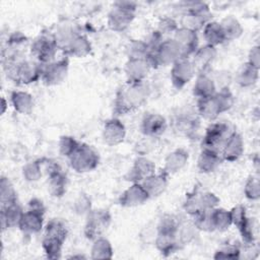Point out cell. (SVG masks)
I'll use <instances>...</instances> for the list:
<instances>
[{
    "label": "cell",
    "mask_w": 260,
    "mask_h": 260,
    "mask_svg": "<svg viewBox=\"0 0 260 260\" xmlns=\"http://www.w3.org/2000/svg\"><path fill=\"white\" fill-rule=\"evenodd\" d=\"M216 92V86L213 79L205 72L199 73L193 86V93L198 100L206 99Z\"/></svg>",
    "instance_id": "29"
},
{
    "label": "cell",
    "mask_w": 260,
    "mask_h": 260,
    "mask_svg": "<svg viewBox=\"0 0 260 260\" xmlns=\"http://www.w3.org/2000/svg\"><path fill=\"white\" fill-rule=\"evenodd\" d=\"M150 65L146 59H129L126 63L125 72L129 82H141L147 76Z\"/></svg>",
    "instance_id": "24"
},
{
    "label": "cell",
    "mask_w": 260,
    "mask_h": 260,
    "mask_svg": "<svg viewBox=\"0 0 260 260\" xmlns=\"http://www.w3.org/2000/svg\"><path fill=\"white\" fill-rule=\"evenodd\" d=\"M149 198L141 183H133L120 196L119 202L125 207H134L141 205Z\"/></svg>",
    "instance_id": "18"
},
{
    "label": "cell",
    "mask_w": 260,
    "mask_h": 260,
    "mask_svg": "<svg viewBox=\"0 0 260 260\" xmlns=\"http://www.w3.org/2000/svg\"><path fill=\"white\" fill-rule=\"evenodd\" d=\"M248 63L252 65L253 67L259 69L260 67V52H259V47L255 46L250 50L249 57H248Z\"/></svg>",
    "instance_id": "48"
},
{
    "label": "cell",
    "mask_w": 260,
    "mask_h": 260,
    "mask_svg": "<svg viewBox=\"0 0 260 260\" xmlns=\"http://www.w3.org/2000/svg\"><path fill=\"white\" fill-rule=\"evenodd\" d=\"M149 87L144 82H129L122 86L115 99L114 112L118 115H126L139 109L147 100Z\"/></svg>",
    "instance_id": "1"
},
{
    "label": "cell",
    "mask_w": 260,
    "mask_h": 260,
    "mask_svg": "<svg viewBox=\"0 0 260 260\" xmlns=\"http://www.w3.org/2000/svg\"><path fill=\"white\" fill-rule=\"evenodd\" d=\"M180 58H183V53L178 43L174 39H167L150 50L145 59L150 67H157L173 65Z\"/></svg>",
    "instance_id": "4"
},
{
    "label": "cell",
    "mask_w": 260,
    "mask_h": 260,
    "mask_svg": "<svg viewBox=\"0 0 260 260\" xmlns=\"http://www.w3.org/2000/svg\"><path fill=\"white\" fill-rule=\"evenodd\" d=\"M155 166L154 164L146 157H138L131 170L127 174L129 181L133 183H141L147 177L154 174Z\"/></svg>",
    "instance_id": "22"
},
{
    "label": "cell",
    "mask_w": 260,
    "mask_h": 260,
    "mask_svg": "<svg viewBox=\"0 0 260 260\" xmlns=\"http://www.w3.org/2000/svg\"><path fill=\"white\" fill-rule=\"evenodd\" d=\"M16 193L13 186L10 184L9 180L2 178L1 180V206L8 205L10 203L16 202Z\"/></svg>",
    "instance_id": "40"
},
{
    "label": "cell",
    "mask_w": 260,
    "mask_h": 260,
    "mask_svg": "<svg viewBox=\"0 0 260 260\" xmlns=\"http://www.w3.org/2000/svg\"><path fill=\"white\" fill-rule=\"evenodd\" d=\"M240 249L237 246L234 245H228L222 247L221 249H219L215 255L214 258L215 259H238L240 258Z\"/></svg>",
    "instance_id": "45"
},
{
    "label": "cell",
    "mask_w": 260,
    "mask_h": 260,
    "mask_svg": "<svg viewBox=\"0 0 260 260\" xmlns=\"http://www.w3.org/2000/svg\"><path fill=\"white\" fill-rule=\"evenodd\" d=\"M67 233L65 223L58 218H53L47 223L43 238V248L48 258L58 259L61 257Z\"/></svg>",
    "instance_id": "3"
},
{
    "label": "cell",
    "mask_w": 260,
    "mask_h": 260,
    "mask_svg": "<svg viewBox=\"0 0 260 260\" xmlns=\"http://www.w3.org/2000/svg\"><path fill=\"white\" fill-rule=\"evenodd\" d=\"M211 222L214 231L223 232L226 231L232 224V217L230 211L223 208H213L210 211Z\"/></svg>",
    "instance_id": "35"
},
{
    "label": "cell",
    "mask_w": 260,
    "mask_h": 260,
    "mask_svg": "<svg viewBox=\"0 0 260 260\" xmlns=\"http://www.w3.org/2000/svg\"><path fill=\"white\" fill-rule=\"evenodd\" d=\"M45 207L41 200L32 199L28 203V209L23 212L18 228L23 234L31 235L39 233L44 223Z\"/></svg>",
    "instance_id": "7"
},
{
    "label": "cell",
    "mask_w": 260,
    "mask_h": 260,
    "mask_svg": "<svg viewBox=\"0 0 260 260\" xmlns=\"http://www.w3.org/2000/svg\"><path fill=\"white\" fill-rule=\"evenodd\" d=\"M212 210V209H211ZM211 210H202L198 214H196L194 217V226L197 230L204 231V232H212L213 226L211 222V216L210 211Z\"/></svg>",
    "instance_id": "41"
},
{
    "label": "cell",
    "mask_w": 260,
    "mask_h": 260,
    "mask_svg": "<svg viewBox=\"0 0 260 260\" xmlns=\"http://www.w3.org/2000/svg\"><path fill=\"white\" fill-rule=\"evenodd\" d=\"M58 48L54 35H41L34 40L30 52L41 65H45L53 62Z\"/></svg>",
    "instance_id": "9"
},
{
    "label": "cell",
    "mask_w": 260,
    "mask_h": 260,
    "mask_svg": "<svg viewBox=\"0 0 260 260\" xmlns=\"http://www.w3.org/2000/svg\"><path fill=\"white\" fill-rule=\"evenodd\" d=\"M195 69L189 58H180L172 65L171 80L173 85L181 89L184 87L194 76Z\"/></svg>",
    "instance_id": "12"
},
{
    "label": "cell",
    "mask_w": 260,
    "mask_h": 260,
    "mask_svg": "<svg viewBox=\"0 0 260 260\" xmlns=\"http://www.w3.org/2000/svg\"><path fill=\"white\" fill-rule=\"evenodd\" d=\"M148 52V45L143 41H133L128 47L129 59H145Z\"/></svg>",
    "instance_id": "39"
},
{
    "label": "cell",
    "mask_w": 260,
    "mask_h": 260,
    "mask_svg": "<svg viewBox=\"0 0 260 260\" xmlns=\"http://www.w3.org/2000/svg\"><path fill=\"white\" fill-rule=\"evenodd\" d=\"M2 106H3V107H2V108H3V109H2V113H4V111H5V99H4V98L2 99Z\"/></svg>",
    "instance_id": "49"
},
{
    "label": "cell",
    "mask_w": 260,
    "mask_h": 260,
    "mask_svg": "<svg viewBox=\"0 0 260 260\" xmlns=\"http://www.w3.org/2000/svg\"><path fill=\"white\" fill-rule=\"evenodd\" d=\"M90 43L88 42L87 38L82 35L75 36L69 45L66 47V52L74 57H84L90 52Z\"/></svg>",
    "instance_id": "32"
},
{
    "label": "cell",
    "mask_w": 260,
    "mask_h": 260,
    "mask_svg": "<svg viewBox=\"0 0 260 260\" xmlns=\"http://www.w3.org/2000/svg\"><path fill=\"white\" fill-rule=\"evenodd\" d=\"M232 224H235L243 240L247 244H253L254 242V230H253V221L251 218L247 216L246 208L243 205L235 206L231 211Z\"/></svg>",
    "instance_id": "13"
},
{
    "label": "cell",
    "mask_w": 260,
    "mask_h": 260,
    "mask_svg": "<svg viewBox=\"0 0 260 260\" xmlns=\"http://www.w3.org/2000/svg\"><path fill=\"white\" fill-rule=\"evenodd\" d=\"M11 103L20 114H29L34 107L32 96L24 91H14L11 94Z\"/></svg>",
    "instance_id": "34"
},
{
    "label": "cell",
    "mask_w": 260,
    "mask_h": 260,
    "mask_svg": "<svg viewBox=\"0 0 260 260\" xmlns=\"http://www.w3.org/2000/svg\"><path fill=\"white\" fill-rule=\"evenodd\" d=\"M80 143L75 140L73 137L71 136H63L60 140L59 143V149H60V153L63 156H67L69 157L78 147Z\"/></svg>",
    "instance_id": "43"
},
{
    "label": "cell",
    "mask_w": 260,
    "mask_h": 260,
    "mask_svg": "<svg viewBox=\"0 0 260 260\" xmlns=\"http://www.w3.org/2000/svg\"><path fill=\"white\" fill-rule=\"evenodd\" d=\"M216 56V48L205 45L203 47H200L196 50V52L192 55V64L194 66L195 72L197 71L199 73H204L207 68L211 65L214 58Z\"/></svg>",
    "instance_id": "20"
},
{
    "label": "cell",
    "mask_w": 260,
    "mask_h": 260,
    "mask_svg": "<svg viewBox=\"0 0 260 260\" xmlns=\"http://www.w3.org/2000/svg\"><path fill=\"white\" fill-rule=\"evenodd\" d=\"M230 127L226 123L223 122H213L211 123L204 133L202 139L203 148H208L212 150H217L220 152L224 142L229 138Z\"/></svg>",
    "instance_id": "11"
},
{
    "label": "cell",
    "mask_w": 260,
    "mask_h": 260,
    "mask_svg": "<svg viewBox=\"0 0 260 260\" xmlns=\"http://www.w3.org/2000/svg\"><path fill=\"white\" fill-rule=\"evenodd\" d=\"M203 38L206 42V45L215 47L226 42L223 29L219 22L209 20L203 26Z\"/></svg>",
    "instance_id": "30"
},
{
    "label": "cell",
    "mask_w": 260,
    "mask_h": 260,
    "mask_svg": "<svg viewBox=\"0 0 260 260\" xmlns=\"http://www.w3.org/2000/svg\"><path fill=\"white\" fill-rule=\"evenodd\" d=\"M48 172V190L55 197H61L66 192V176L62 173L60 166L53 161H48L46 168Z\"/></svg>",
    "instance_id": "15"
},
{
    "label": "cell",
    "mask_w": 260,
    "mask_h": 260,
    "mask_svg": "<svg viewBox=\"0 0 260 260\" xmlns=\"http://www.w3.org/2000/svg\"><path fill=\"white\" fill-rule=\"evenodd\" d=\"M68 158L71 168L78 173H86L94 170L100 161L99 153L90 145L85 143H80Z\"/></svg>",
    "instance_id": "8"
},
{
    "label": "cell",
    "mask_w": 260,
    "mask_h": 260,
    "mask_svg": "<svg viewBox=\"0 0 260 260\" xmlns=\"http://www.w3.org/2000/svg\"><path fill=\"white\" fill-rule=\"evenodd\" d=\"M168 173L161 172L159 174H152L141 182L146 193L150 197L159 196L168 186Z\"/></svg>",
    "instance_id": "25"
},
{
    "label": "cell",
    "mask_w": 260,
    "mask_h": 260,
    "mask_svg": "<svg viewBox=\"0 0 260 260\" xmlns=\"http://www.w3.org/2000/svg\"><path fill=\"white\" fill-rule=\"evenodd\" d=\"M21 206L16 202L10 203L5 206H1V225L2 229L18 226L21 216L23 214Z\"/></svg>",
    "instance_id": "28"
},
{
    "label": "cell",
    "mask_w": 260,
    "mask_h": 260,
    "mask_svg": "<svg viewBox=\"0 0 260 260\" xmlns=\"http://www.w3.org/2000/svg\"><path fill=\"white\" fill-rule=\"evenodd\" d=\"M233 93L228 87H223L209 98L198 100L197 111L202 118L213 121L221 113L230 110L233 107Z\"/></svg>",
    "instance_id": "2"
},
{
    "label": "cell",
    "mask_w": 260,
    "mask_h": 260,
    "mask_svg": "<svg viewBox=\"0 0 260 260\" xmlns=\"http://www.w3.org/2000/svg\"><path fill=\"white\" fill-rule=\"evenodd\" d=\"M222 161L219 151L203 148L198 157V169L201 173H211L217 169Z\"/></svg>",
    "instance_id": "27"
},
{
    "label": "cell",
    "mask_w": 260,
    "mask_h": 260,
    "mask_svg": "<svg viewBox=\"0 0 260 260\" xmlns=\"http://www.w3.org/2000/svg\"><path fill=\"white\" fill-rule=\"evenodd\" d=\"M183 207L184 210L191 216H195L196 214L201 212L203 210L201 204V193L195 191L191 194H188Z\"/></svg>",
    "instance_id": "38"
},
{
    "label": "cell",
    "mask_w": 260,
    "mask_h": 260,
    "mask_svg": "<svg viewBox=\"0 0 260 260\" xmlns=\"http://www.w3.org/2000/svg\"><path fill=\"white\" fill-rule=\"evenodd\" d=\"M244 193L246 197L250 200H257L260 196V186H259V180L256 177H251L248 179Z\"/></svg>",
    "instance_id": "44"
},
{
    "label": "cell",
    "mask_w": 260,
    "mask_h": 260,
    "mask_svg": "<svg viewBox=\"0 0 260 260\" xmlns=\"http://www.w3.org/2000/svg\"><path fill=\"white\" fill-rule=\"evenodd\" d=\"M219 23L223 29L226 41L236 40L243 34V26L234 16H228L223 18Z\"/></svg>",
    "instance_id": "36"
},
{
    "label": "cell",
    "mask_w": 260,
    "mask_h": 260,
    "mask_svg": "<svg viewBox=\"0 0 260 260\" xmlns=\"http://www.w3.org/2000/svg\"><path fill=\"white\" fill-rule=\"evenodd\" d=\"M68 71V60L62 59L42 65L41 79L48 85L58 84L63 81Z\"/></svg>",
    "instance_id": "14"
},
{
    "label": "cell",
    "mask_w": 260,
    "mask_h": 260,
    "mask_svg": "<svg viewBox=\"0 0 260 260\" xmlns=\"http://www.w3.org/2000/svg\"><path fill=\"white\" fill-rule=\"evenodd\" d=\"M199 127V120L190 114L178 115L174 119V129L178 134L186 137L193 136Z\"/></svg>",
    "instance_id": "26"
},
{
    "label": "cell",
    "mask_w": 260,
    "mask_h": 260,
    "mask_svg": "<svg viewBox=\"0 0 260 260\" xmlns=\"http://www.w3.org/2000/svg\"><path fill=\"white\" fill-rule=\"evenodd\" d=\"M167 120L159 114H148L144 116L141 123V131L148 137L161 135L167 130Z\"/></svg>",
    "instance_id": "21"
},
{
    "label": "cell",
    "mask_w": 260,
    "mask_h": 260,
    "mask_svg": "<svg viewBox=\"0 0 260 260\" xmlns=\"http://www.w3.org/2000/svg\"><path fill=\"white\" fill-rule=\"evenodd\" d=\"M126 134L125 126L118 119H111L105 123L103 129L104 141L109 145H116L124 140Z\"/></svg>",
    "instance_id": "23"
},
{
    "label": "cell",
    "mask_w": 260,
    "mask_h": 260,
    "mask_svg": "<svg viewBox=\"0 0 260 260\" xmlns=\"http://www.w3.org/2000/svg\"><path fill=\"white\" fill-rule=\"evenodd\" d=\"M112 253V245L107 239L103 238L102 236L94 240V243L91 248L92 258H111Z\"/></svg>",
    "instance_id": "37"
},
{
    "label": "cell",
    "mask_w": 260,
    "mask_h": 260,
    "mask_svg": "<svg viewBox=\"0 0 260 260\" xmlns=\"http://www.w3.org/2000/svg\"><path fill=\"white\" fill-rule=\"evenodd\" d=\"M173 39L180 46L184 58H189L198 49L197 31L181 26L175 31Z\"/></svg>",
    "instance_id": "16"
},
{
    "label": "cell",
    "mask_w": 260,
    "mask_h": 260,
    "mask_svg": "<svg viewBox=\"0 0 260 260\" xmlns=\"http://www.w3.org/2000/svg\"><path fill=\"white\" fill-rule=\"evenodd\" d=\"M219 199L210 192L201 193V204L203 210H211L217 206Z\"/></svg>",
    "instance_id": "46"
},
{
    "label": "cell",
    "mask_w": 260,
    "mask_h": 260,
    "mask_svg": "<svg viewBox=\"0 0 260 260\" xmlns=\"http://www.w3.org/2000/svg\"><path fill=\"white\" fill-rule=\"evenodd\" d=\"M177 230L157 229L155 246L161 254L168 256L175 253L180 248L181 244L177 236Z\"/></svg>",
    "instance_id": "17"
},
{
    "label": "cell",
    "mask_w": 260,
    "mask_h": 260,
    "mask_svg": "<svg viewBox=\"0 0 260 260\" xmlns=\"http://www.w3.org/2000/svg\"><path fill=\"white\" fill-rule=\"evenodd\" d=\"M112 217L108 210L98 209L88 212L84 225V235L87 239L95 240L103 236L111 223Z\"/></svg>",
    "instance_id": "10"
},
{
    "label": "cell",
    "mask_w": 260,
    "mask_h": 260,
    "mask_svg": "<svg viewBox=\"0 0 260 260\" xmlns=\"http://www.w3.org/2000/svg\"><path fill=\"white\" fill-rule=\"evenodd\" d=\"M185 8L181 23L182 27L197 31L209 21V9L203 2H184Z\"/></svg>",
    "instance_id": "5"
},
{
    "label": "cell",
    "mask_w": 260,
    "mask_h": 260,
    "mask_svg": "<svg viewBox=\"0 0 260 260\" xmlns=\"http://www.w3.org/2000/svg\"><path fill=\"white\" fill-rule=\"evenodd\" d=\"M259 69L253 67L248 62L243 64L237 74V82L243 87L254 85L258 80Z\"/></svg>",
    "instance_id": "33"
},
{
    "label": "cell",
    "mask_w": 260,
    "mask_h": 260,
    "mask_svg": "<svg viewBox=\"0 0 260 260\" xmlns=\"http://www.w3.org/2000/svg\"><path fill=\"white\" fill-rule=\"evenodd\" d=\"M136 3L130 1H118L114 3L109 13L108 24L115 31H122L129 26L135 16Z\"/></svg>",
    "instance_id": "6"
},
{
    "label": "cell",
    "mask_w": 260,
    "mask_h": 260,
    "mask_svg": "<svg viewBox=\"0 0 260 260\" xmlns=\"http://www.w3.org/2000/svg\"><path fill=\"white\" fill-rule=\"evenodd\" d=\"M243 152L244 140L238 132L234 131L230 134L229 138L226 139L220 150L222 160L235 161L243 154Z\"/></svg>",
    "instance_id": "19"
},
{
    "label": "cell",
    "mask_w": 260,
    "mask_h": 260,
    "mask_svg": "<svg viewBox=\"0 0 260 260\" xmlns=\"http://www.w3.org/2000/svg\"><path fill=\"white\" fill-rule=\"evenodd\" d=\"M23 177L27 181H38L42 176V162L40 160H35L28 162L23 168Z\"/></svg>",
    "instance_id": "42"
},
{
    "label": "cell",
    "mask_w": 260,
    "mask_h": 260,
    "mask_svg": "<svg viewBox=\"0 0 260 260\" xmlns=\"http://www.w3.org/2000/svg\"><path fill=\"white\" fill-rule=\"evenodd\" d=\"M188 152L182 148L176 149L171 152L166 158L164 171L168 174H174L182 170L188 161Z\"/></svg>",
    "instance_id": "31"
},
{
    "label": "cell",
    "mask_w": 260,
    "mask_h": 260,
    "mask_svg": "<svg viewBox=\"0 0 260 260\" xmlns=\"http://www.w3.org/2000/svg\"><path fill=\"white\" fill-rule=\"evenodd\" d=\"M178 26H177V23L176 21H174L172 18H165L160 24H159V30L158 32L161 35V34H170V32H173L175 34V31L177 30Z\"/></svg>",
    "instance_id": "47"
}]
</instances>
